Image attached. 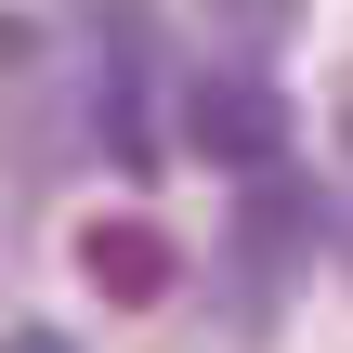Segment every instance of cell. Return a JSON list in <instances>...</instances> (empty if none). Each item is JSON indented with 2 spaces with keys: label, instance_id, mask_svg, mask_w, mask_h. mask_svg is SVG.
Segmentation results:
<instances>
[{
  "label": "cell",
  "instance_id": "1",
  "mask_svg": "<svg viewBox=\"0 0 353 353\" xmlns=\"http://www.w3.org/2000/svg\"><path fill=\"white\" fill-rule=\"evenodd\" d=\"M183 144L223 157V170H275V157H288L275 79H262V65H196V79H183Z\"/></svg>",
  "mask_w": 353,
  "mask_h": 353
},
{
  "label": "cell",
  "instance_id": "2",
  "mask_svg": "<svg viewBox=\"0 0 353 353\" xmlns=\"http://www.w3.org/2000/svg\"><path fill=\"white\" fill-rule=\"evenodd\" d=\"M79 39H92V131H105V157H118V170H157V131H144V26H131V0H92Z\"/></svg>",
  "mask_w": 353,
  "mask_h": 353
},
{
  "label": "cell",
  "instance_id": "3",
  "mask_svg": "<svg viewBox=\"0 0 353 353\" xmlns=\"http://www.w3.org/2000/svg\"><path fill=\"white\" fill-rule=\"evenodd\" d=\"M79 275H92L105 301H131V314H144V301H170V288H183V249H170L144 210H105V223L79 236Z\"/></svg>",
  "mask_w": 353,
  "mask_h": 353
},
{
  "label": "cell",
  "instance_id": "4",
  "mask_svg": "<svg viewBox=\"0 0 353 353\" xmlns=\"http://www.w3.org/2000/svg\"><path fill=\"white\" fill-rule=\"evenodd\" d=\"M210 13V39H236V52H275L288 26H301V0H196Z\"/></svg>",
  "mask_w": 353,
  "mask_h": 353
},
{
  "label": "cell",
  "instance_id": "5",
  "mask_svg": "<svg viewBox=\"0 0 353 353\" xmlns=\"http://www.w3.org/2000/svg\"><path fill=\"white\" fill-rule=\"evenodd\" d=\"M13 353H65V341H52V327H26V341H13Z\"/></svg>",
  "mask_w": 353,
  "mask_h": 353
}]
</instances>
